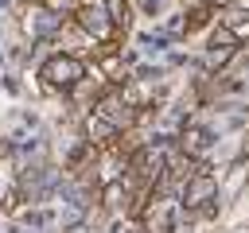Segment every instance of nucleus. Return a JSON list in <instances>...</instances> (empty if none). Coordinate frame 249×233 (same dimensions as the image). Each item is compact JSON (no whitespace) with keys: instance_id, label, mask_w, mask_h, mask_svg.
<instances>
[{"instance_id":"1","label":"nucleus","mask_w":249,"mask_h":233,"mask_svg":"<svg viewBox=\"0 0 249 233\" xmlns=\"http://www.w3.org/2000/svg\"><path fill=\"white\" fill-rule=\"evenodd\" d=\"M70 74H74L70 62H54V66H51V78H54V82H70Z\"/></svg>"}]
</instances>
